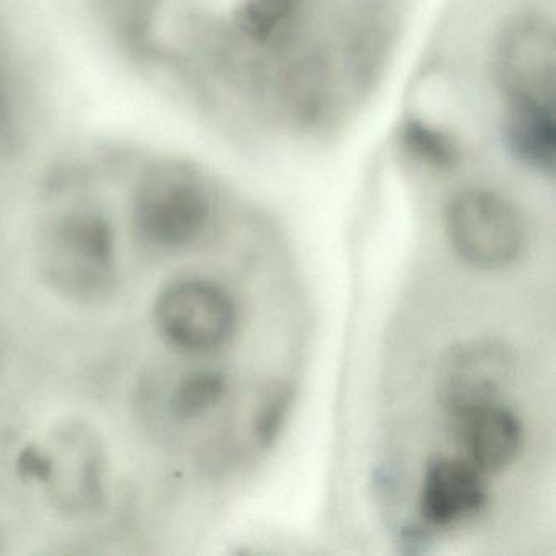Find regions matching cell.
<instances>
[{"label":"cell","instance_id":"13","mask_svg":"<svg viewBox=\"0 0 556 556\" xmlns=\"http://www.w3.org/2000/svg\"><path fill=\"white\" fill-rule=\"evenodd\" d=\"M289 408H291V393L285 387L273 390L266 396L255 422L256 441L263 448L271 447L273 442L281 434Z\"/></svg>","mask_w":556,"mask_h":556},{"label":"cell","instance_id":"2","mask_svg":"<svg viewBox=\"0 0 556 556\" xmlns=\"http://www.w3.org/2000/svg\"><path fill=\"white\" fill-rule=\"evenodd\" d=\"M444 223L452 249L473 268H504L526 245V224L516 204L488 188L455 193L445 206Z\"/></svg>","mask_w":556,"mask_h":556},{"label":"cell","instance_id":"3","mask_svg":"<svg viewBox=\"0 0 556 556\" xmlns=\"http://www.w3.org/2000/svg\"><path fill=\"white\" fill-rule=\"evenodd\" d=\"M206 184L187 170H164L144 181L135 201V220L146 239L165 249L197 242L213 219Z\"/></svg>","mask_w":556,"mask_h":556},{"label":"cell","instance_id":"11","mask_svg":"<svg viewBox=\"0 0 556 556\" xmlns=\"http://www.w3.org/2000/svg\"><path fill=\"white\" fill-rule=\"evenodd\" d=\"M226 389V377L216 370L190 374L175 389L172 408L180 418H198L219 405Z\"/></svg>","mask_w":556,"mask_h":556},{"label":"cell","instance_id":"5","mask_svg":"<svg viewBox=\"0 0 556 556\" xmlns=\"http://www.w3.org/2000/svg\"><path fill=\"white\" fill-rule=\"evenodd\" d=\"M45 268L60 291L92 298L112 281L115 240L109 223L92 213H76L54 227L43 250Z\"/></svg>","mask_w":556,"mask_h":556},{"label":"cell","instance_id":"8","mask_svg":"<svg viewBox=\"0 0 556 556\" xmlns=\"http://www.w3.org/2000/svg\"><path fill=\"white\" fill-rule=\"evenodd\" d=\"M448 428L465 460L484 475L500 473L519 457L523 426L503 402L481 403L447 413Z\"/></svg>","mask_w":556,"mask_h":556},{"label":"cell","instance_id":"10","mask_svg":"<svg viewBox=\"0 0 556 556\" xmlns=\"http://www.w3.org/2000/svg\"><path fill=\"white\" fill-rule=\"evenodd\" d=\"M305 0H243L237 25L250 43L269 47L291 34Z\"/></svg>","mask_w":556,"mask_h":556},{"label":"cell","instance_id":"7","mask_svg":"<svg viewBox=\"0 0 556 556\" xmlns=\"http://www.w3.org/2000/svg\"><path fill=\"white\" fill-rule=\"evenodd\" d=\"M514 372L513 353L504 344L490 340L458 344L448 351L439 367V402L445 413L501 402Z\"/></svg>","mask_w":556,"mask_h":556},{"label":"cell","instance_id":"4","mask_svg":"<svg viewBox=\"0 0 556 556\" xmlns=\"http://www.w3.org/2000/svg\"><path fill=\"white\" fill-rule=\"evenodd\" d=\"M237 320L230 295L206 279L174 282L155 305L159 331L184 353L207 354L226 346L236 333Z\"/></svg>","mask_w":556,"mask_h":556},{"label":"cell","instance_id":"6","mask_svg":"<svg viewBox=\"0 0 556 556\" xmlns=\"http://www.w3.org/2000/svg\"><path fill=\"white\" fill-rule=\"evenodd\" d=\"M48 477L45 486L58 506L86 513L105 496V455L102 444L86 426L58 429L47 445Z\"/></svg>","mask_w":556,"mask_h":556},{"label":"cell","instance_id":"9","mask_svg":"<svg viewBox=\"0 0 556 556\" xmlns=\"http://www.w3.org/2000/svg\"><path fill=\"white\" fill-rule=\"evenodd\" d=\"M486 478L464 457H435L426 465L419 486V514L429 526L448 529L486 509Z\"/></svg>","mask_w":556,"mask_h":556},{"label":"cell","instance_id":"12","mask_svg":"<svg viewBox=\"0 0 556 556\" xmlns=\"http://www.w3.org/2000/svg\"><path fill=\"white\" fill-rule=\"evenodd\" d=\"M403 141L412 155L431 167L444 170L458 162V146L451 136L422 123H409L403 131Z\"/></svg>","mask_w":556,"mask_h":556},{"label":"cell","instance_id":"1","mask_svg":"<svg viewBox=\"0 0 556 556\" xmlns=\"http://www.w3.org/2000/svg\"><path fill=\"white\" fill-rule=\"evenodd\" d=\"M555 31L542 15L523 12L503 28L494 71L504 142L519 164L542 165L555 155Z\"/></svg>","mask_w":556,"mask_h":556}]
</instances>
